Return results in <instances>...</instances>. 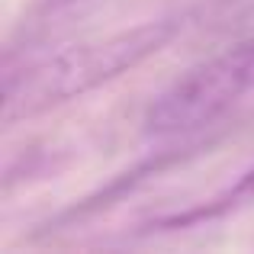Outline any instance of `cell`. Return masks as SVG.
<instances>
[{
    "label": "cell",
    "instance_id": "7a4b0ae2",
    "mask_svg": "<svg viewBox=\"0 0 254 254\" xmlns=\"http://www.w3.org/2000/svg\"><path fill=\"white\" fill-rule=\"evenodd\" d=\"M254 90V36L235 42L222 55L190 68L145 113V129L155 135H180L209 126Z\"/></svg>",
    "mask_w": 254,
    "mask_h": 254
},
{
    "label": "cell",
    "instance_id": "6da1fadb",
    "mask_svg": "<svg viewBox=\"0 0 254 254\" xmlns=\"http://www.w3.org/2000/svg\"><path fill=\"white\" fill-rule=\"evenodd\" d=\"M190 13L184 16H164V19H148L142 26L113 32L103 39L77 42L68 49L52 52L49 58L26 64L16 74H6L3 81V126H13L19 119H32L42 113L64 106L97 87L123 77L126 71L138 68L168 49L174 39L187 29Z\"/></svg>",
    "mask_w": 254,
    "mask_h": 254
},
{
    "label": "cell",
    "instance_id": "3957f363",
    "mask_svg": "<svg viewBox=\"0 0 254 254\" xmlns=\"http://www.w3.org/2000/svg\"><path fill=\"white\" fill-rule=\"evenodd\" d=\"M84 3H90V0H42V3H39V10H42V13H62V10L84 6Z\"/></svg>",
    "mask_w": 254,
    "mask_h": 254
}]
</instances>
